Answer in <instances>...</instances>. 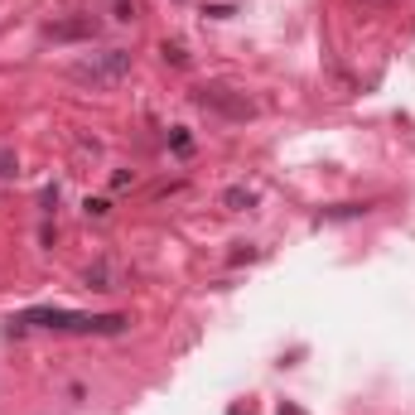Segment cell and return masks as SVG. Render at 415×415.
<instances>
[{
    "label": "cell",
    "instance_id": "obj_6",
    "mask_svg": "<svg viewBox=\"0 0 415 415\" xmlns=\"http://www.w3.org/2000/svg\"><path fill=\"white\" fill-rule=\"evenodd\" d=\"M222 208H232V213H247V208H256V189H247V184H232V189L222 194Z\"/></svg>",
    "mask_w": 415,
    "mask_h": 415
},
{
    "label": "cell",
    "instance_id": "obj_7",
    "mask_svg": "<svg viewBox=\"0 0 415 415\" xmlns=\"http://www.w3.org/2000/svg\"><path fill=\"white\" fill-rule=\"evenodd\" d=\"M160 54H165V63H174V68H189V49H184V44H169V39H165Z\"/></svg>",
    "mask_w": 415,
    "mask_h": 415
},
{
    "label": "cell",
    "instance_id": "obj_10",
    "mask_svg": "<svg viewBox=\"0 0 415 415\" xmlns=\"http://www.w3.org/2000/svg\"><path fill=\"white\" fill-rule=\"evenodd\" d=\"M83 213H87V218H107V213H111V203H107V198H87V203H83Z\"/></svg>",
    "mask_w": 415,
    "mask_h": 415
},
{
    "label": "cell",
    "instance_id": "obj_1",
    "mask_svg": "<svg viewBox=\"0 0 415 415\" xmlns=\"http://www.w3.org/2000/svg\"><path fill=\"white\" fill-rule=\"evenodd\" d=\"M126 314H78V309H25L10 319V333L49 329V333H126Z\"/></svg>",
    "mask_w": 415,
    "mask_h": 415
},
{
    "label": "cell",
    "instance_id": "obj_5",
    "mask_svg": "<svg viewBox=\"0 0 415 415\" xmlns=\"http://www.w3.org/2000/svg\"><path fill=\"white\" fill-rule=\"evenodd\" d=\"M97 34V20L92 15H78V20H58V25H49V39L54 44H73V39H92Z\"/></svg>",
    "mask_w": 415,
    "mask_h": 415
},
{
    "label": "cell",
    "instance_id": "obj_8",
    "mask_svg": "<svg viewBox=\"0 0 415 415\" xmlns=\"http://www.w3.org/2000/svg\"><path fill=\"white\" fill-rule=\"evenodd\" d=\"M20 174V160H15V150H0V179H15Z\"/></svg>",
    "mask_w": 415,
    "mask_h": 415
},
{
    "label": "cell",
    "instance_id": "obj_9",
    "mask_svg": "<svg viewBox=\"0 0 415 415\" xmlns=\"http://www.w3.org/2000/svg\"><path fill=\"white\" fill-rule=\"evenodd\" d=\"M169 145H174L179 155H189V150H194V140H189V131H184V126H174V136H169Z\"/></svg>",
    "mask_w": 415,
    "mask_h": 415
},
{
    "label": "cell",
    "instance_id": "obj_2",
    "mask_svg": "<svg viewBox=\"0 0 415 415\" xmlns=\"http://www.w3.org/2000/svg\"><path fill=\"white\" fill-rule=\"evenodd\" d=\"M73 78L78 83H92V87H111V83H121V78H131V54L126 49H107V54L78 58L73 63Z\"/></svg>",
    "mask_w": 415,
    "mask_h": 415
},
{
    "label": "cell",
    "instance_id": "obj_12",
    "mask_svg": "<svg viewBox=\"0 0 415 415\" xmlns=\"http://www.w3.org/2000/svg\"><path fill=\"white\" fill-rule=\"evenodd\" d=\"M280 415H300V411H295V406H280Z\"/></svg>",
    "mask_w": 415,
    "mask_h": 415
},
{
    "label": "cell",
    "instance_id": "obj_4",
    "mask_svg": "<svg viewBox=\"0 0 415 415\" xmlns=\"http://www.w3.org/2000/svg\"><path fill=\"white\" fill-rule=\"evenodd\" d=\"M87 290H102V295H107V290H126V266H116V261H97V266H87Z\"/></svg>",
    "mask_w": 415,
    "mask_h": 415
},
{
    "label": "cell",
    "instance_id": "obj_3",
    "mask_svg": "<svg viewBox=\"0 0 415 415\" xmlns=\"http://www.w3.org/2000/svg\"><path fill=\"white\" fill-rule=\"evenodd\" d=\"M198 107L222 111V116H232V121L256 116V102H251L247 92H232V87H198Z\"/></svg>",
    "mask_w": 415,
    "mask_h": 415
},
{
    "label": "cell",
    "instance_id": "obj_11",
    "mask_svg": "<svg viewBox=\"0 0 415 415\" xmlns=\"http://www.w3.org/2000/svg\"><path fill=\"white\" fill-rule=\"evenodd\" d=\"M131 184H136V174H126V169H116V174H111V189H116V194H121V189H131Z\"/></svg>",
    "mask_w": 415,
    "mask_h": 415
}]
</instances>
